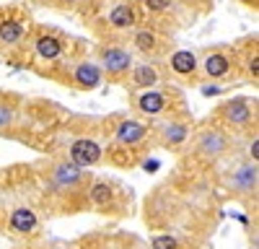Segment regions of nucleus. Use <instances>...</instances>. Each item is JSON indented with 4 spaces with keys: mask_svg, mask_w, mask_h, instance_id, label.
<instances>
[{
    "mask_svg": "<svg viewBox=\"0 0 259 249\" xmlns=\"http://www.w3.org/2000/svg\"><path fill=\"white\" fill-rule=\"evenodd\" d=\"M171 6V0H145V8L148 11H153V13H161Z\"/></svg>",
    "mask_w": 259,
    "mask_h": 249,
    "instance_id": "22",
    "label": "nucleus"
},
{
    "mask_svg": "<svg viewBox=\"0 0 259 249\" xmlns=\"http://www.w3.org/2000/svg\"><path fill=\"white\" fill-rule=\"evenodd\" d=\"M254 249H256V246H254Z\"/></svg>",
    "mask_w": 259,
    "mask_h": 249,
    "instance_id": "28",
    "label": "nucleus"
},
{
    "mask_svg": "<svg viewBox=\"0 0 259 249\" xmlns=\"http://www.w3.org/2000/svg\"><path fill=\"white\" fill-rule=\"evenodd\" d=\"M231 68H233V60L226 55V52H207L205 60H202V73L210 78V80H223L226 75H231Z\"/></svg>",
    "mask_w": 259,
    "mask_h": 249,
    "instance_id": "12",
    "label": "nucleus"
},
{
    "mask_svg": "<svg viewBox=\"0 0 259 249\" xmlns=\"http://www.w3.org/2000/svg\"><path fill=\"white\" fill-rule=\"evenodd\" d=\"M73 83L80 91H96L104 83V70L99 68V62L94 60H80L73 68Z\"/></svg>",
    "mask_w": 259,
    "mask_h": 249,
    "instance_id": "10",
    "label": "nucleus"
},
{
    "mask_svg": "<svg viewBox=\"0 0 259 249\" xmlns=\"http://www.w3.org/2000/svg\"><path fill=\"white\" fill-rule=\"evenodd\" d=\"M249 75H251L254 80L259 78V57H256V55H254V57L249 60Z\"/></svg>",
    "mask_w": 259,
    "mask_h": 249,
    "instance_id": "24",
    "label": "nucleus"
},
{
    "mask_svg": "<svg viewBox=\"0 0 259 249\" xmlns=\"http://www.w3.org/2000/svg\"><path fill=\"white\" fill-rule=\"evenodd\" d=\"M26 29L21 21L16 18H6V21H0V45L3 47H16L21 39H24Z\"/></svg>",
    "mask_w": 259,
    "mask_h": 249,
    "instance_id": "16",
    "label": "nucleus"
},
{
    "mask_svg": "<svg viewBox=\"0 0 259 249\" xmlns=\"http://www.w3.org/2000/svg\"><path fill=\"white\" fill-rule=\"evenodd\" d=\"M62 50H65L62 39L55 36V34H39L36 42H34V52H36V57L50 60V62H52V60H60V57H62Z\"/></svg>",
    "mask_w": 259,
    "mask_h": 249,
    "instance_id": "14",
    "label": "nucleus"
},
{
    "mask_svg": "<svg viewBox=\"0 0 259 249\" xmlns=\"http://www.w3.org/2000/svg\"><path fill=\"white\" fill-rule=\"evenodd\" d=\"M18 249H26V246H18Z\"/></svg>",
    "mask_w": 259,
    "mask_h": 249,
    "instance_id": "27",
    "label": "nucleus"
},
{
    "mask_svg": "<svg viewBox=\"0 0 259 249\" xmlns=\"http://www.w3.org/2000/svg\"><path fill=\"white\" fill-rule=\"evenodd\" d=\"M133 65H135L133 52L124 47H101L99 52V68L104 70V75H112V78L127 75Z\"/></svg>",
    "mask_w": 259,
    "mask_h": 249,
    "instance_id": "4",
    "label": "nucleus"
},
{
    "mask_svg": "<svg viewBox=\"0 0 259 249\" xmlns=\"http://www.w3.org/2000/svg\"><path fill=\"white\" fill-rule=\"evenodd\" d=\"M50 249H70V246H65V244H52Z\"/></svg>",
    "mask_w": 259,
    "mask_h": 249,
    "instance_id": "25",
    "label": "nucleus"
},
{
    "mask_svg": "<svg viewBox=\"0 0 259 249\" xmlns=\"http://www.w3.org/2000/svg\"><path fill=\"white\" fill-rule=\"evenodd\" d=\"M249 161H251V163L259 161V140H256V135L249 140Z\"/></svg>",
    "mask_w": 259,
    "mask_h": 249,
    "instance_id": "23",
    "label": "nucleus"
},
{
    "mask_svg": "<svg viewBox=\"0 0 259 249\" xmlns=\"http://www.w3.org/2000/svg\"><path fill=\"white\" fill-rule=\"evenodd\" d=\"M156 140H158V145H163L168 151H179L189 140V124L179 122V119H166V122L158 124Z\"/></svg>",
    "mask_w": 259,
    "mask_h": 249,
    "instance_id": "6",
    "label": "nucleus"
},
{
    "mask_svg": "<svg viewBox=\"0 0 259 249\" xmlns=\"http://www.w3.org/2000/svg\"><path fill=\"white\" fill-rule=\"evenodd\" d=\"M228 182V190L239 197H251L256 195V182H259V172H256V163L251 161H241L236 169L226 177Z\"/></svg>",
    "mask_w": 259,
    "mask_h": 249,
    "instance_id": "3",
    "label": "nucleus"
},
{
    "mask_svg": "<svg viewBox=\"0 0 259 249\" xmlns=\"http://www.w3.org/2000/svg\"><path fill=\"white\" fill-rule=\"evenodd\" d=\"M148 138V124L140 119H122L114 130V143L122 148H138Z\"/></svg>",
    "mask_w": 259,
    "mask_h": 249,
    "instance_id": "8",
    "label": "nucleus"
},
{
    "mask_svg": "<svg viewBox=\"0 0 259 249\" xmlns=\"http://www.w3.org/2000/svg\"><path fill=\"white\" fill-rule=\"evenodd\" d=\"M168 65H171V70H174L177 75L189 78V75L197 73V68H200V60H197V55H194L192 50H177L174 55H171Z\"/></svg>",
    "mask_w": 259,
    "mask_h": 249,
    "instance_id": "15",
    "label": "nucleus"
},
{
    "mask_svg": "<svg viewBox=\"0 0 259 249\" xmlns=\"http://www.w3.org/2000/svg\"><path fill=\"white\" fill-rule=\"evenodd\" d=\"M150 249H182V244L171 234H158V236L150 239Z\"/></svg>",
    "mask_w": 259,
    "mask_h": 249,
    "instance_id": "21",
    "label": "nucleus"
},
{
    "mask_svg": "<svg viewBox=\"0 0 259 249\" xmlns=\"http://www.w3.org/2000/svg\"><path fill=\"white\" fill-rule=\"evenodd\" d=\"M135 47L140 50V52H145V55H150V52H156V47H158V36L150 31V29H140V31H135Z\"/></svg>",
    "mask_w": 259,
    "mask_h": 249,
    "instance_id": "19",
    "label": "nucleus"
},
{
    "mask_svg": "<svg viewBox=\"0 0 259 249\" xmlns=\"http://www.w3.org/2000/svg\"><path fill=\"white\" fill-rule=\"evenodd\" d=\"M13 124H16V109H13V104L0 101V133H11Z\"/></svg>",
    "mask_w": 259,
    "mask_h": 249,
    "instance_id": "20",
    "label": "nucleus"
},
{
    "mask_svg": "<svg viewBox=\"0 0 259 249\" xmlns=\"http://www.w3.org/2000/svg\"><path fill=\"white\" fill-rule=\"evenodd\" d=\"M101 156H104L101 145L91 138H75L68 148V158H70V163L78 166V169H89V166L101 163Z\"/></svg>",
    "mask_w": 259,
    "mask_h": 249,
    "instance_id": "5",
    "label": "nucleus"
},
{
    "mask_svg": "<svg viewBox=\"0 0 259 249\" xmlns=\"http://www.w3.org/2000/svg\"><path fill=\"white\" fill-rule=\"evenodd\" d=\"M85 184V169H78L70 161H57L47 174V187L55 192H73Z\"/></svg>",
    "mask_w": 259,
    "mask_h": 249,
    "instance_id": "1",
    "label": "nucleus"
},
{
    "mask_svg": "<svg viewBox=\"0 0 259 249\" xmlns=\"http://www.w3.org/2000/svg\"><path fill=\"white\" fill-rule=\"evenodd\" d=\"M65 3H75V0H65Z\"/></svg>",
    "mask_w": 259,
    "mask_h": 249,
    "instance_id": "26",
    "label": "nucleus"
},
{
    "mask_svg": "<svg viewBox=\"0 0 259 249\" xmlns=\"http://www.w3.org/2000/svg\"><path fill=\"white\" fill-rule=\"evenodd\" d=\"M89 200L96 205V208H106V205H112L114 202V187L109 182H104V179H96L91 184V190H89Z\"/></svg>",
    "mask_w": 259,
    "mask_h": 249,
    "instance_id": "18",
    "label": "nucleus"
},
{
    "mask_svg": "<svg viewBox=\"0 0 259 249\" xmlns=\"http://www.w3.org/2000/svg\"><path fill=\"white\" fill-rule=\"evenodd\" d=\"M8 231L16 236H34L39 231V216L26 205H18L8 216Z\"/></svg>",
    "mask_w": 259,
    "mask_h": 249,
    "instance_id": "9",
    "label": "nucleus"
},
{
    "mask_svg": "<svg viewBox=\"0 0 259 249\" xmlns=\"http://www.w3.org/2000/svg\"><path fill=\"white\" fill-rule=\"evenodd\" d=\"M218 117L223 119V124H228L233 130H244L254 122V112H251V104L246 96H236V99L223 101L218 109Z\"/></svg>",
    "mask_w": 259,
    "mask_h": 249,
    "instance_id": "2",
    "label": "nucleus"
},
{
    "mask_svg": "<svg viewBox=\"0 0 259 249\" xmlns=\"http://www.w3.org/2000/svg\"><path fill=\"white\" fill-rule=\"evenodd\" d=\"M194 145H197L200 156H205V158H221L228 151V135L221 133V130H215V128H207V130L197 133Z\"/></svg>",
    "mask_w": 259,
    "mask_h": 249,
    "instance_id": "7",
    "label": "nucleus"
},
{
    "mask_svg": "<svg viewBox=\"0 0 259 249\" xmlns=\"http://www.w3.org/2000/svg\"><path fill=\"white\" fill-rule=\"evenodd\" d=\"M135 8L130 3H117L112 11H109V24L114 29H133L135 26Z\"/></svg>",
    "mask_w": 259,
    "mask_h": 249,
    "instance_id": "17",
    "label": "nucleus"
},
{
    "mask_svg": "<svg viewBox=\"0 0 259 249\" xmlns=\"http://www.w3.org/2000/svg\"><path fill=\"white\" fill-rule=\"evenodd\" d=\"M133 73V86L140 89V91H148V89H156L158 80H161V73L156 65H150V62H138V65L130 68Z\"/></svg>",
    "mask_w": 259,
    "mask_h": 249,
    "instance_id": "13",
    "label": "nucleus"
},
{
    "mask_svg": "<svg viewBox=\"0 0 259 249\" xmlns=\"http://www.w3.org/2000/svg\"><path fill=\"white\" fill-rule=\"evenodd\" d=\"M135 107L138 112H143L145 117H158L168 109V96L163 91H156V89H148V91H140L135 96Z\"/></svg>",
    "mask_w": 259,
    "mask_h": 249,
    "instance_id": "11",
    "label": "nucleus"
}]
</instances>
